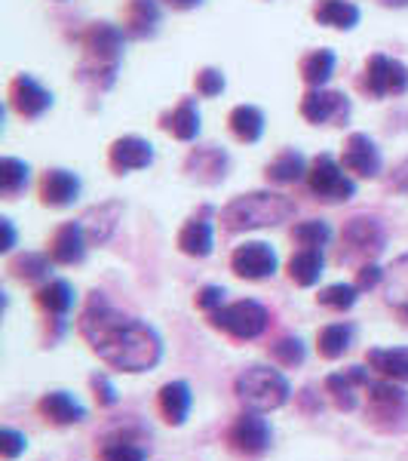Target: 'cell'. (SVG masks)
Masks as SVG:
<instances>
[{"instance_id": "cell-12", "label": "cell", "mask_w": 408, "mask_h": 461, "mask_svg": "<svg viewBox=\"0 0 408 461\" xmlns=\"http://www.w3.org/2000/svg\"><path fill=\"white\" fill-rule=\"evenodd\" d=\"M347 114H350V99L344 93H335V89L314 86L301 99V117L310 123H344Z\"/></svg>"}, {"instance_id": "cell-49", "label": "cell", "mask_w": 408, "mask_h": 461, "mask_svg": "<svg viewBox=\"0 0 408 461\" xmlns=\"http://www.w3.org/2000/svg\"><path fill=\"white\" fill-rule=\"evenodd\" d=\"M384 6H396V10H403V6H408V0H381Z\"/></svg>"}, {"instance_id": "cell-9", "label": "cell", "mask_w": 408, "mask_h": 461, "mask_svg": "<svg viewBox=\"0 0 408 461\" xmlns=\"http://www.w3.org/2000/svg\"><path fill=\"white\" fill-rule=\"evenodd\" d=\"M227 443H231V449L240 452V456L258 458V456H264V452L271 449L273 428H271V421H267L262 412H255V409H252V412H243L240 419L231 425V430H227Z\"/></svg>"}, {"instance_id": "cell-28", "label": "cell", "mask_w": 408, "mask_h": 461, "mask_svg": "<svg viewBox=\"0 0 408 461\" xmlns=\"http://www.w3.org/2000/svg\"><path fill=\"white\" fill-rule=\"evenodd\" d=\"M325 274V258H323V249H298L292 258H288V277L292 284L298 286H316L320 277Z\"/></svg>"}, {"instance_id": "cell-11", "label": "cell", "mask_w": 408, "mask_h": 461, "mask_svg": "<svg viewBox=\"0 0 408 461\" xmlns=\"http://www.w3.org/2000/svg\"><path fill=\"white\" fill-rule=\"evenodd\" d=\"M231 267L236 277H243V280H267L277 274L279 258H277V252H273V247H267L262 240H252L234 249Z\"/></svg>"}, {"instance_id": "cell-30", "label": "cell", "mask_w": 408, "mask_h": 461, "mask_svg": "<svg viewBox=\"0 0 408 461\" xmlns=\"http://www.w3.org/2000/svg\"><path fill=\"white\" fill-rule=\"evenodd\" d=\"M353 339H356L353 323H329L316 336V348H320L325 360H338V357H344L353 348Z\"/></svg>"}, {"instance_id": "cell-34", "label": "cell", "mask_w": 408, "mask_h": 461, "mask_svg": "<svg viewBox=\"0 0 408 461\" xmlns=\"http://www.w3.org/2000/svg\"><path fill=\"white\" fill-rule=\"evenodd\" d=\"M13 277L22 280V284H43L49 277V256H40V252H22V256L13 258L10 265Z\"/></svg>"}, {"instance_id": "cell-6", "label": "cell", "mask_w": 408, "mask_h": 461, "mask_svg": "<svg viewBox=\"0 0 408 461\" xmlns=\"http://www.w3.org/2000/svg\"><path fill=\"white\" fill-rule=\"evenodd\" d=\"M307 188L316 200H325V203H344L356 194V185L344 173V163H338L332 154L314 158L307 169Z\"/></svg>"}, {"instance_id": "cell-41", "label": "cell", "mask_w": 408, "mask_h": 461, "mask_svg": "<svg viewBox=\"0 0 408 461\" xmlns=\"http://www.w3.org/2000/svg\"><path fill=\"white\" fill-rule=\"evenodd\" d=\"M197 93L203 95V99H215V95H221V89H225V74L218 68H203L197 74Z\"/></svg>"}, {"instance_id": "cell-44", "label": "cell", "mask_w": 408, "mask_h": 461, "mask_svg": "<svg viewBox=\"0 0 408 461\" xmlns=\"http://www.w3.org/2000/svg\"><path fill=\"white\" fill-rule=\"evenodd\" d=\"M381 274H384L381 267L372 265V262L362 265L359 274H356V286H359V293H366V289H375L377 284H381Z\"/></svg>"}, {"instance_id": "cell-43", "label": "cell", "mask_w": 408, "mask_h": 461, "mask_svg": "<svg viewBox=\"0 0 408 461\" xmlns=\"http://www.w3.org/2000/svg\"><path fill=\"white\" fill-rule=\"evenodd\" d=\"M89 384H93V391H95V400H99V406H114V403H117V388H114V384H111V378H108V375L95 373L93 378H89Z\"/></svg>"}, {"instance_id": "cell-4", "label": "cell", "mask_w": 408, "mask_h": 461, "mask_svg": "<svg viewBox=\"0 0 408 461\" xmlns=\"http://www.w3.org/2000/svg\"><path fill=\"white\" fill-rule=\"evenodd\" d=\"M234 391H236V397L249 409H255V412H273V409L286 406L288 397H292L288 378L279 373V369L262 366V363L243 369L234 382Z\"/></svg>"}, {"instance_id": "cell-22", "label": "cell", "mask_w": 408, "mask_h": 461, "mask_svg": "<svg viewBox=\"0 0 408 461\" xmlns=\"http://www.w3.org/2000/svg\"><path fill=\"white\" fill-rule=\"evenodd\" d=\"M160 412L163 419L169 421L173 428H182L191 415V406H194V393H191V384L188 382H166L160 388Z\"/></svg>"}, {"instance_id": "cell-5", "label": "cell", "mask_w": 408, "mask_h": 461, "mask_svg": "<svg viewBox=\"0 0 408 461\" xmlns=\"http://www.w3.org/2000/svg\"><path fill=\"white\" fill-rule=\"evenodd\" d=\"M209 320L215 330L227 332L231 339L252 341L267 332V326H271V311L255 299H243L234 304H221L215 314H209Z\"/></svg>"}, {"instance_id": "cell-18", "label": "cell", "mask_w": 408, "mask_h": 461, "mask_svg": "<svg viewBox=\"0 0 408 461\" xmlns=\"http://www.w3.org/2000/svg\"><path fill=\"white\" fill-rule=\"evenodd\" d=\"M37 409H40L43 419L53 421V425H58V428H68V425H80V421H86V406L68 391L43 393Z\"/></svg>"}, {"instance_id": "cell-7", "label": "cell", "mask_w": 408, "mask_h": 461, "mask_svg": "<svg viewBox=\"0 0 408 461\" xmlns=\"http://www.w3.org/2000/svg\"><path fill=\"white\" fill-rule=\"evenodd\" d=\"M368 419L372 425L381 430H403L396 425V419L408 421V391L403 388V382H368Z\"/></svg>"}, {"instance_id": "cell-36", "label": "cell", "mask_w": 408, "mask_h": 461, "mask_svg": "<svg viewBox=\"0 0 408 461\" xmlns=\"http://www.w3.org/2000/svg\"><path fill=\"white\" fill-rule=\"evenodd\" d=\"M329 237H332V228L320 219L301 221V225L292 228V240L304 249H323L325 243H329Z\"/></svg>"}, {"instance_id": "cell-17", "label": "cell", "mask_w": 408, "mask_h": 461, "mask_svg": "<svg viewBox=\"0 0 408 461\" xmlns=\"http://www.w3.org/2000/svg\"><path fill=\"white\" fill-rule=\"evenodd\" d=\"M368 369L366 366H350L344 373H332L325 378V393L332 397L341 412H353L356 409V388H368Z\"/></svg>"}, {"instance_id": "cell-8", "label": "cell", "mask_w": 408, "mask_h": 461, "mask_svg": "<svg viewBox=\"0 0 408 461\" xmlns=\"http://www.w3.org/2000/svg\"><path fill=\"white\" fill-rule=\"evenodd\" d=\"M359 89L368 93L372 99H384V95H403L408 89V68L399 59H390L384 53L368 56L366 74L359 80Z\"/></svg>"}, {"instance_id": "cell-19", "label": "cell", "mask_w": 408, "mask_h": 461, "mask_svg": "<svg viewBox=\"0 0 408 461\" xmlns=\"http://www.w3.org/2000/svg\"><path fill=\"white\" fill-rule=\"evenodd\" d=\"M227 167H231V158H227L221 148H194L184 160V169L191 173V178L197 182H206V185H218L221 178L227 176Z\"/></svg>"}, {"instance_id": "cell-21", "label": "cell", "mask_w": 408, "mask_h": 461, "mask_svg": "<svg viewBox=\"0 0 408 461\" xmlns=\"http://www.w3.org/2000/svg\"><path fill=\"white\" fill-rule=\"evenodd\" d=\"M209 210H203V215H194L188 219V225L178 230V249L191 258H206L215 247V230H212V221H206Z\"/></svg>"}, {"instance_id": "cell-3", "label": "cell", "mask_w": 408, "mask_h": 461, "mask_svg": "<svg viewBox=\"0 0 408 461\" xmlns=\"http://www.w3.org/2000/svg\"><path fill=\"white\" fill-rule=\"evenodd\" d=\"M80 43H84L86 65L80 68L77 77L89 80L95 89H108L114 84L117 62L123 56V32L111 22H93L80 37Z\"/></svg>"}, {"instance_id": "cell-33", "label": "cell", "mask_w": 408, "mask_h": 461, "mask_svg": "<svg viewBox=\"0 0 408 461\" xmlns=\"http://www.w3.org/2000/svg\"><path fill=\"white\" fill-rule=\"evenodd\" d=\"M301 77L307 80L310 86H325L329 77L335 74V53L332 50H314L301 59Z\"/></svg>"}, {"instance_id": "cell-46", "label": "cell", "mask_w": 408, "mask_h": 461, "mask_svg": "<svg viewBox=\"0 0 408 461\" xmlns=\"http://www.w3.org/2000/svg\"><path fill=\"white\" fill-rule=\"evenodd\" d=\"M390 185H393L396 191H408V160L396 169V173H393V182H390Z\"/></svg>"}, {"instance_id": "cell-37", "label": "cell", "mask_w": 408, "mask_h": 461, "mask_svg": "<svg viewBox=\"0 0 408 461\" xmlns=\"http://www.w3.org/2000/svg\"><path fill=\"white\" fill-rule=\"evenodd\" d=\"M102 461H147V449L138 440L117 437L102 446Z\"/></svg>"}, {"instance_id": "cell-26", "label": "cell", "mask_w": 408, "mask_h": 461, "mask_svg": "<svg viewBox=\"0 0 408 461\" xmlns=\"http://www.w3.org/2000/svg\"><path fill=\"white\" fill-rule=\"evenodd\" d=\"M160 25V6L157 0H129L126 6V34L129 37H154Z\"/></svg>"}, {"instance_id": "cell-1", "label": "cell", "mask_w": 408, "mask_h": 461, "mask_svg": "<svg viewBox=\"0 0 408 461\" xmlns=\"http://www.w3.org/2000/svg\"><path fill=\"white\" fill-rule=\"evenodd\" d=\"M77 326L93 351L120 373H147L163 360L160 332L145 320L126 317L123 311L111 308L102 293H93Z\"/></svg>"}, {"instance_id": "cell-13", "label": "cell", "mask_w": 408, "mask_h": 461, "mask_svg": "<svg viewBox=\"0 0 408 461\" xmlns=\"http://www.w3.org/2000/svg\"><path fill=\"white\" fill-rule=\"evenodd\" d=\"M10 108L16 111V114L28 117V121H37L40 114H47L49 108H53V93L49 89H43L31 74H19V77H13L10 84Z\"/></svg>"}, {"instance_id": "cell-14", "label": "cell", "mask_w": 408, "mask_h": 461, "mask_svg": "<svg viewBox=\"0 0 408 461\" xmlns=\"http://www.w3.org/2000/svg\"><path fill=\"white\" fill-rule=\"evenodd\" d=\"M108 163L117 176H126V173H132V169H145L154 163V145L142 136H123L111 145Z\"/></svg>"}, {"instance_id": "cell-45", "label": "cell", "mask_w": 408, "mask_h": 461, "mask_svg": "<svg viewBox=\"0 0 408 461\" xmlns=\"http://www.w3.org/2000/svg\"><path fill=\"white\" fill-rule=\"evenodd\" d=\"M0 230H4V243H0V249L10 252L13 247H16V228H13L10 219H0Z\"/></svg>"}, {"instance_id": "cell-31", "label": "cell", "mask_w": 408, "mask_h": 461, "mask_svg": "<svg viewBox=\"0 0 408 461\" xmlns=\"http://www.w3.org/2000/svg\"><path fill=\"white\" fill-rule=\"evenodd\" d=\"M34 299L49 317H65L74 308V299H77V295H74V286L68 280H49V284H43L37 289Z\"/></svg>"}, {"instance_id": "cell-47", "label": "cell", "mask_w": 408, "mask_h": 461, "mask_svg": "<svg viewBox=\"0 0 408 461\" xmlns=\"http://www.w3.org/2000/svg\"><path fill=\"white\" fill-rule=\"evenodd\" d=\"M166 4L173 6V10H197L203 0H166Z\"/></svg>"}, {"instance_id": "cell-15", "label": "cell", "mask_w": 408, "mask_h": 461, "mask_svg": "<svg viewBox=\"0 0 408 461\" xmlns=\"http://www.w3.org/2000/svg\"><path fill=\"white\" fill-rule=\"evenodd\" d=\"M341 163H344L347 173H356L362 178H375L381 173V151L366 132H353L344 142V154H341Z\"/></svg>"}, {"instance_id": "cell-25", "label": "cell", "mask_w": 408, "mask_h": 461, "mask_svg": "<svg viewBox=\"0 0 408 461\" xmlns=\"http://www.w3.org/2000/svg\"><path fill=\"white\" fill-rule=\"evenodd\" d=\"M366 360L381 378L408 384V348H372Z\"/></svg>"}, {"instance_id": "cell-10", "label": "cell", "mask_w": 408, "mask_h": 461, "mask_svg": "<svg viewBox=\"0 0 408 461\" xmlns=\"http://www.w3.org/2000/svg\"><path fill=\"white\" fill-rule=\"evenodd\" d=\"M384 228L377 219H368V215H356L344 225V252L341 258H375L377 252H384Z\"/></svg>"}, {"instance_id": "cell-35", "label": "cell", "mask_w": 408, "mask_h": 461, "mask_svg": "<svg viewBox=\"0 0 408 461\" xmlns=\"http://www.w3.org/2000/svg\"><path fill=\"white\" fill-rule=\"evenodd\" d=\"M28 188V163L16 158L0 160V194L6 200H16Z\"/></svg>"}, {"instance_id": "cell-23", "label": "cell", "mask_w": 408, "mask_h": 461, "mask_svg": "<svg viewBox=\"0 0 408 461\" xmlns=\"http://www.w3.org/2000/svg\"><path fill=\"white\" fill-rule=\"evenodd\" d=\"M160 126L175 136L178 142H194L197 132H200V111H197V102L194 99H182L173 111L160 117Z\"/></svg>"}, {"instance_id": "cell-32", "label": "cell", "mask_w": 408, "mask_h": 461, "mask_svg": "<svg viewBox=\"0 0 408 461\" xmlns=\"http://www.w3.org/2000/svg\"><path fill=\"white\" fill-rule=\"evenodd\" d=\"M227 123H231L234 136L240 139V142L252 145L264 136V114L255 105H236L231 111V117H227Z\"/></svg>"}, {"instance_id": "cell-2", "label": "cell", "mask_w": 408, "mask_h": 461, "mask_svg": "<svg viewBox=\"0 0 408 461\" xmlns=\"http://www.w3.org/2000/svg\"><path fill=\"white\" fill-rule=\"evenodd\" d=\"M295 215V203L273 191H252L231 200L221 210V225L227 230H255V228H277Z\"/></svg>"}, {"instance_id": "cell-39", "label": "cell", "mask_w": 408, "mask_h": 461, "mask_svg": "<svg viewBox=\"0 0 408 461\" xmlns=\"http://www.w3.org/2000/svg\"><path fill=\"white\" fill-rule=\"evenodd\" d=\"M271 357L279 366H301L304 357H307V348H304V341L298 336H283L271 345Z\"/></svg>"}, {"instance_id": "cell-29", "label": "cell", "mask_w": 408, "mask_h": 461, "mask_svg": "<svg viewBox=\"0 0 408 461\" xmlns=\"http://www.w3.org/2000/svg\"><path fill=\"white\" fill-rule=\"evenodd\" d=\"M307 169L310 167L304 163V154L288 148V151H279L277 158L267 163L264 176H267V182H273V185H292V182L307 178Z\"/></svg>"}, {"instance_id": "cell-48", "label": "cell", "mask_w": 408, "mask_h": 461, "mask_svg": "<svg viewBox=\"0 0 408 461\" xmlns=\"http://www.w3.org/2000/svg\"><path fill=\"white\" fill-rule=\"evenodd\" d=\"M396 314H399V320H403V323L408 326V302H405V304H399V308H396Z\"/></svg>"}, {"instance_id": "cell-24", "label": "cell", "mask_w": 408, "mask_h": 461, "mask_svg": "<svg viewBox=\"0 0 408 461\" xmlns=\"http://www.w3.org/2000/svg\"><path fill=\"white\" fill-rule=\"evenodd\" d=\"M120 215H123V203H120V200H108V203L93 206V210L84 215V228H86L89 243H108L111 234L117 230V221H120Z\"/></svg>"}, {"instance_id": "cell-16", "label": "cell", "mask_w": 408, "mask_h": 461, "mask_svg": "<svg viewBox=\"0 0 408 461\" xmlns=\"http://www.w3.org/2000/svg\"><path fill=\"white\" fill-rule=\"evenodd\" d=\"M86 243L89 237L84 221H65L49 240V258L56 265H80L86 258Z\"/></svg>"}, {"instance_id": "cell-20", "label": "cell", "mask_w": 408, "mask_h": 461, "mask_svg": "<svg viewBox=\"0 0 408 461\" xmlns=\"http://www.w3.org/2000/svg\"><path fill=\"white\" fill-rule=\"evenodd\" d=\"M80 194V178L68 169H47L40 178V203L43 206H71Z\"/></svg>"}, {"instance_id": "cell-40", "label": "cell", "mask_w": 408, "mask_h": 461, "mask_svg": "<svg viewBox=\"0 0 408 461\" xmlns=\"http://www.w3.org/2000/svg\"><path fill=\"white\" fill-rule=\"evenodd\" d=\"M28 449V437L16 428H0V456L6 461H16L19 456H25Z\"/></svg>"}, {"instance_id": "cell-38", "label": "cell", "mask_w": 408, "mask_h": 461, "mask_svg": "<svg viewBox=\"0 0 408 461\" xmlns=\"http://www.w3.org/2000/svg\"><path fill=\"white\" fill-rule=\"evenodd\" d=\"M356 299H359V286L356 284H332L316 295V302L332 311H350Z\"/></svg>"}, {"instance_id": "cell-42", "label": "cell", "mask_w": 408, "mask_h": 461, "mask_svg": "<svg viewBox=\"0 0 408 461\" xmlns=\"http://www.w3.org/2000/svg\"><path fill=\"white\" fill-rule=\"evenodd\" d=\"M225 289L221 286H203L197 293V308L200 311H206V314H215V311L221 308V304H225Z\"/></svg>"}, {"instance_id": "cell-27", "label": "cell", "mask_w": 408, "mask_h": 461, "mask_svg": "<svg viewBox=\"0 0 408 461\" xmlns=\"http://www.w3.org/2000/svg\"><path fill=\"white\" fill-rule=\"evenodd\" d=\"M314 19L320 25L338 28V32H350V28L359 25V6L350 4V0H316Z\"/></svg>"}]
</instances>
